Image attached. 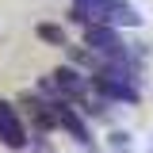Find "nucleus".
Returning <instances> with one entry per match:
<instances>
[{"instance_id": "nucleus-3", "label": "nucleus", "mask_w": 153, "mask_h": 153, "mask_svg": "<svg viewBox=\"0 0 153 153\" xmlns=\"http://www.w3.org/2000/svg\"><path fill=\"white\" fill-rule=\"evenodd\" d=\"M50 80H54V88L61 100H69V103H84L88 96H92V84H88V73H80V69H73V65H57L54 73H50Z\"/></svg>"}, {"instance_id": "nucleus-2", "label": "nucleus", "mask_w": 153, "mask_h": 153, "mask_svg": "<svg viewBox=\"0 0 153 153\" xmlns=\"http://www.w3.org/2000/svg\"><path fill=\"white\" fill-rule=\"evenodd\" d=\"M88 84H92V96L107 100V103H130V107H142V88H138V84L115 80V76H107V73H88Z\"/></svg>"}, {"instance_id": "nucleus-4", "label": "nucleus", "mask_w": 153, "mask_h": 153, "mask_svg": "<svg viewBox=\"0 0 153 153\" xmlns=\"http://www.w3.org/2000/svg\"><path fill=\"white\" fill-rule=\"evenodd\" d=\"M35 38L42 46H54V50H65L69 46V31L61 23H54V19H38L35 23Z\"/></svg>"}, {"instance_id": "nucleus-6", "label": "nucleus", "mask_w": 153, "mask_h": 153, "mask_svg": "<svg viewBox=\"0 0 153 153\" xmlns=\"http://www.w3.org/2000/svg\"><path fill=\"white\" fill-rule=\"evenodd\" d=\"M65 65H73V69H88V73H96V65H100V57L88 50V46H80V42H69L65 46Z\"/></svg>"}, {"instance_id": "nucleus-8", "label": "nucleus", "mask_w": 153, "mask_h": 153, "mask_svg": "<svg viewBox=\"0 0 153 153\" xmlns=\"http://www.w3.org/2000/svg\"><path fill=\"white\" fill-rule=\"evenodd\" d=\"M103 149L107 153H134V134L123 130V126H115V130L103 138Z\"/></svg>"}, {"instance_id": "nucleus-9", "label": "nucleus", "mask_w": 153, "mask_h": 153, "mask_svg": "<svg viewBox=\"0 0 153 153\" xmlns=\"http://www.w3.org/2000/svg\"><path fill=\"white\" fill-rule=\"evenodd\" d=\"M27 153H57V149H54V142H50V138L35 134V138H31V149H27Z\"/></svg>"}, {"instance_id": "nucleus-1", "label": "nucleus", "mask_w": 153, "mask_h": 153, "mask_svg": "<svg viewBox=\"0 0 153 153\" xmlns=\"http://www.w3.org/2000/svg\"><path fill=\"white\" fill-rule=\"evenodd\" d=\"M31 138H35V134L27 130L16 100H4V96H0V146L12 149V153H27L31 149Z\"/></svg>"}, {"instance_id": "nucleus-10", "label": "nucleus", "mask_w": 153, "mask_h": 153, "mask_svg": "<svg viewBox=\"0 0 153 153\" xmlns=\"http://www.w3.org/2000/svg\"><path fill=\"white\" fill-rule=\"evenodd\" d=\"M73 4H92V0H73Z\"/></svg>"}, {"instance_id": "nucleus-5", "label": "nucleus", "mask_w": 153, "mask_h": 153, "mask_svg": "<svg viewBox=\"0 0 153 153\" xmlns=\"http://www.w3.org/2000/svg\"><path fill=\"white\" fill-rule=\"evenodd\" d=\"M103 27H115V31H123V27H130V31H142V27H146V16H142L134 4H123V8H115L111 16L103 19Z\"/></svg>"}, {"instance_id": "nucleus-7", "label": "nucleus", "mask_w": 153, "mask_h": 153, "mask_svg": "<svg viewBox=\"0 0 153 153\" xmlns=\"http://www.w3.org/2000/svg\"><path fill=\"white\" fill-rule=\"evenodd\" d=\"M111 107H115V103L100 100V96H88L84 103H76V111L84 115L88 123H111Z\"/></svg>"}]
</instances>
